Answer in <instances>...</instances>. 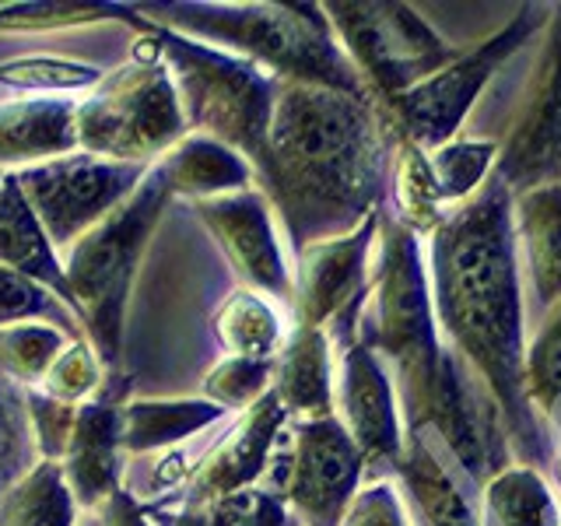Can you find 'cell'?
<instances>
[{"label":"cell","mask_w":561,"mask_h":526,"mask_svg":"<svg viewBox=\"0 0 561 526\" xmlns=\"http://www.w3.org/2000/svg\"><path fill=\"white\" fill-rule=\"evenodd\" d=\"M428 288L438 338L495 397L508 453L548 470L554 443L523 393L526 320L513 193L499 180H488L432 232Z\"/></svg>","instance_id":"6da1fadb"},{"label":"cell","mask_w":561,"mask_h":526,"mask_svg":"<svg viewBox=\"0 0 561 526\" xmlns=\"http://www.w3.org/2000/svg\"><path fill=\"white\" fill-rule=\"evenodd\" d=\"M253 175L295 253L355 232L382 207L390 180L379 105L327 84L277 81Z\"/></svg>","instance_id":"7a4b0ae2"},{"label":"cell","mask_w":561,"mask_h":526,"mask_svg":"<svg viewBox=\"0 0 561 526\" xmlns=\"http://www.w3.org/2000/svg\"><path fill=\"white\" fill-rule=\"evenodd\" d=\"M151 25L180 32L267 70L274 81L368 95L320 4H137Z\"/></svg>","instance_id":"3957f363"},{"label":"cell","mask_w":561,"mask_h":526,"mask_svg":"<svg viewBox=\"0 0 561 526\" xmlns=\"http://www.w3.org/2000/svg\"><path fill=\"white\" fill-rule=\"evenodd\" d=\"M379 253L368 271V298L358 320V341L376 351L393 379L403 428L417 418L432 397L446 362V344L438 338L428 267L421 256V239L379 210Z\"/></svg>","instance_id":"277c9868"},{"label":"cell","mask_w":561,"mask_h":526,"mask_svg":"<svg viewBox=\"0 0 561 526\" xmlns=\"http://www.w3.org/2000/svg\"><path fill=\"white\" fill-rule=\"evenodd\" d=\"M169 201V180L154 162L140 186L113 215H105L95 228H88L75 245H67L60 253L67 288L75 298V316L81 320L84 341L92 344L105 373H119L130 288L140 256H145Z\"/></svg>","instance_id":"5b68a950"},{"label":"cell","mask_w":561,"mask_h":526,"mask_svg":"<svg viewBox=\"0 0 561 526\" xmlns=\"http://www.w3.org/2000/svg\"><path fill=\"white\" fill-rule=\"evenodd\" d=\"M75 130L78 151L137 165H154L158 155L186 137L180 95L158 49L154 28L134 43L127 64L113 75H102L92 95L78 102Z\"/></svg>","instance_id":"8992f818"},{"label":"cell","mask_w":561,"mask_h":526,"mask_svg":"<svg viewBox=\"0 0 561 526\" xmlns=\"http://www.w3.org/2000/svg\"><path fill=\"white\" fill-rule=\"evenodd\" d=\"M151 28L175 84V95H180L186 130L215 137L250 165H256L263 137L271 127L277 81L267 70L225 49L186 39V35L158 25Z\"/></svg>","instance_id":"52a82bcc"},{"label":"cell","mask_w":561,"mask_h":526,"mask_svg":"<svg viewBox=\"0 0 561 526\" xmlns=\"http://www.w3.org/2000/svg\"><path fill=\"white\" fill-rule=\"evenodd\" d=\"M323 14L376 105L397 99L460 57V49H453L408 4L337 0V4H323Z\"/></svg>","instance_id":"ba28073f"},{"label":"cell","mask_w":561,"mask_h":526,"mask_svg":"<svg viewBox=\"0 0 561 526\" xmlns=\"http://www.w3.org/2000/svg\"><path fill=\"white\" fill-rule=\"evenodd\" d=\"M543 18L548 14H540V8L523 4L513 22L491 32L484 43L460 53L453 64L400 92L397 99L379 102V116L390 140H411L421 151H435L456 140L484 84L495 78V70L505 60H513L534 39V32L543 28Z\"/></svg>","instance_id":"9c48e42d"},{"label":"cell","mask_w":561,"mask_h":526,"mask_svg":"<svg viewBox=\"0 0 561 526\" xmlns=\"http://www.w3.org/2000/svg\"><path fill=\"white\" fill-rule=\"evenodd\" d=\"M274 484L295 526H337L365 478V456L337 418L295 421L271 460Z\"/></svg>","instance_id":"30bf717a"},{"label":"cell","mask_w":561,"mask_h":526,"mask_svg":"<svg viewBox=\"0 0 561 526\" xmlns=\"http://www.w3.org/2000/svg\"><path fill=\"white\" fill-rule=\"evenodd\" d=\"M151 165L137 162H105L84 151L49 158V162L14 169L32 215L39 218L53 250L64 253L88 228H95L105 215L130 197L148 175Z\"/></svg>","instance_id":"8fae6325"},{"label":"cell","mask_w":561,"mask_h":526,"mask_svg":"<svg viewBox=\"0 0 561 526\" xmlns=\"http://www.w3.org/2000/svg\"><path fill=\"white\" fill-rule=\"evenodd\" d=\"M491 180L513 197L537 186H561V4H551L543 18L537 64L508 119Z\"/></svg>","instance_id":"7c38bea8"},{"label":"cell","mask_w":561,"mask_h":526,"mask_svg":"<svg viewBox=\"0 0 561 526\" xmlns=\"http://www.w3.org/2000/svg\"><path fill=\"white\" fill-rule=\"evenodd\" d=\"M382 210V207H379ZM379 210L341 239L312 242L295 253L291 312L295 327L327 330L333 347L358 341V320L368 298V256L379 236Z\"/></svg>","instance_id":"4fadbf2b"},{"label":"cell","mask_w":561,"mask_h":526,"mask_svg":"<svg viewBox=\"0 0 561 526\" xmlns=\"http://www.w3.org/2000/svg\"><path fill=\"white\" fill-rule=\"evenodd\" d=\"M193 210L221 245L225 260L232 263L245 291L291 306V267L285 253H280L271 221V204L256 186L225 193V197L215 201H197Z\"/></svg>","instance_id":"5bb4252c"},{"label":"cell","mask_w":561,"mask_h":526,"mask_svg":"<svg viewBox=\"0 0 561 526\" xmlns=\"http://www.w3.org/2000/svg\"><path fill=\"white\" fill-rule=\"evenodd\" d=\"M333 418L365 456V467H390L403 449V421L393 379L382 358L362 341L337 351L333 365Z\"/></svg>","instance_id":"9a60e30c"},{"label":"cell","mask_w":561,"mask_h":526,"mask_svg":"<svg viewBox=\"0 0 561 526\" xmlns=\"http://www.w3.org/2000/svg\"><path fill=\"white\" fill-rule=\"evenodd\" d=\"M130 379L110 373L99 397L88 403H78L70 435L60 456L64 481L75 495V505L81 513H99L119 491L123 473V408H127Z\"/></svg>","instance_id":"2e32d148"},{"label":"cell","mask_w":561,"mask_h":526,"mask_svg":"<svg viewBox=\"0 0 561 526\" xmlns=\"http://www.w3.org/2000/svg\"><path fill=\"white\" fill-rule=\"evenodd\" d=\"M288 421L291 418L277 403L274 390H267L253 408L242 411V418L228 428V435L197 464L175 502H207L253 488L271 470V460Z\"/></svg>","instance_id":"e0dca14e"},{"label":"cell","mask_w":561,"mask_h":526,"mask_svg":"<svg viewBox=\"0 0 561 526\" xmlns=\"http://www.w3.org/2000/svg\"><path fill=\"white\" fill-rule=\"evenodd\" d=\"M393 473L411 491V499L417 502L428 526H481L478 488H470L463 473L446 464V453L428 435H403V449L400 460L393 464Z\"/></svg>","instance_id":"ac0fdd59"},{"label":"cell","mask_w":561,"mask_h":526,"mask_svg":"<svg viewBox=\"0 0 561 526\" xmlns=\"http://www.w3.org/2000/svg\"><path fill=\"white\" fill-rule=\"evenodd\" d=\"M271 390L295 421L333 414V344L327 330L291 327L274 358Z\"/></svg>","instance_id":"d6986e66"},{"label":"cell","mask_w":561,"mask_h":526,"mask_svg":"<svg viewBox=\"0 0 561 526\" xmlns=\"http://www.w3.org/2000/svg\"><path fill=\"white\" fill-rule=\"evenodd\" d=\"M75 99H14L0 102V165H39L78 151Z\"/></svg>","instance_id":"ffe728a7"},{"label":"cell","mask_w":561,"mask_h":526,"mask_svg":"<svg viewBox=\"0 0 561 526\" xmlns=\"http://www.w3.org/2000/svg\"><path fill=\"white\" fill-rule=\"evenodd\" d=\"M513 232L537 306L551 309L561 298V186L516 193Z\"/></svg>","instance_id":"44dd1931"},{"label":"cell","mask_w":561,"mask_h":526,"mask_svg":"<svg viewBox=\"0 0 561 526\" xmlns=\"http://www.w3.org/2000/svg\"><path fill=\"white\" fill-rule=\"evenodd\" d=\"M0 267L39 281L43 288H49L70 312H75V298H70V288H67L60 253L53 250L39 218L32 215L14 172H8L4 186H0Z\"/></svg>","instance_id":"7402d4cb"},{"label":"cell","mask_w":561,"mask_h":526,"mask_svg":"<svg viewBox=\"0 0 561 526\" xmlns=\"http://www.w3.org/2000/svg\"><path fill=\"white\" fill-rule=\"evenodd\" d=\"M158 169L165 172L172 197H190L193 204L245 190L253 180V165L242 155L204 134H186L165 151Z\"/></svg>","instance_id":"603a6c76"},{"label":"cell","mask_w":561,"mask_h":526,"mask_svg":"<svg viewBox=\"0 0 561 526\" xmlns=\"http://www.w3.org/2000/svg\"><path fill=\"white\" fill-rule=\"evenodd\" d=\"M481 526H561V502L548 473L508 464L478 491Z\"/></svg>","instance_id":"cb8c5ba5"},{"label":"cell","mask_w":561,"mask_h":526,"mask_svg":"<svg viewBox=\"0 0 561 526\" xmlns=\"http://www.w3.org/2000/svg\"><path fill=\"white\" fill-rule=\"evenodd\" d=\"M225 421V411L210 400H127L123 408V453L140 456L169 449L183 438Z\"/></svg>","instance_id":"d4e9b609"},{"label":"cell","mask_w":561,"mask_h":526,"mask_svg":"<svg viewBox=\"0 0 561 526\" xmlns=\"http://www.w3.org/2000/svg\"><path fill=\"white\" fill-rule=\"evenodd\" d=\"M215 338L228 351V358L274 362L288 338V327L271 298L239 288L215 312Z\"/></svg>","instance_id":"484cf974"},{"label":"cell","mask_w":561,"mask_h":526,"mask_svg":"<svg viewBox=\"0 0 561 526\" xmlns=\"http://www.w3.org/2000/svg\"><path fill=\"white\" fill-rule=\"evenodd\" d=\"M523 393L548 438L561 443V298L543 309L537 333L526 341L523 355Z\"/></svg>","instance_id":"4316f807"},{"label":"cell","mask_w":561,"mask_h":526,"mask_svg":"<svg viewBox=\"0 0 561 526\" xmlns=\"http://www.w3.org/2000/svg\"><path fill=\"white\" fill-rule=\"evenodd\" d=\"M78 519L81 508L53 460H35L0 499V526H78Z\"/></svg>","instance_id":"83f0119b"},{"label":"cell","mask_w":561,"mask_h":526,"mask_svg":"<svg viewBox=\"0 0 561 526\" xmlns=\"http://www.w3.org/2000/svg\"><path fill=\"white\" fill-rule=\"evenodd\" d=\"M145 513L169 519V526H295L280 495L256 484L207 502H180L175 513L162 508H145Z\"/></svg>","instance_id":"f1b7e54d"},{"label":"cell","mask_w":561,"mask_h":526,"mask_svg":"<svg viewBox=\"0 0 561 526\" xmlns=\"http://www.w3.org/2000/svg\"><path fill=\"white\" fill-rule=\"evenodd\" d=\"M499 145L495 140H449V145L428 151V180L438 207L453 215L456 207L467 204L495 169Z\"/></svg>","instance_id":"f546056e"},{"label":"cell","mask_w":561,"mask_h":526,"mask_svg":"<svg viewBox=\"0 0 561 526\" xmlns=\"http://www.w3.org/2000/svg\"><path fill=\"white\" fill-rule=\"evenodd\" d=\"M78 341L53 323H14L0 330V376L8 382L32 390L49 373V365L57 362L60 351Z\"/></svg>","instance_id":"4dcf8cb0"},{"label":"cell","mask_w":561,"mask_h":526,"mask_svg":"<svg viewBox=\"0 0 561 526\" xmlns=\"http://www.w3.org/2000/svg\"><path fill=\"white\" fill-rule=\"evenodd\" d=\"M84 22H130L140 32H148V18H140L134 8L123 4H99V0H64V4H8L0 8V32H43Z\"/></svg>","instance_id":"1f68e13d"},{"label":"cell","mask_w":561,"mask_h":526,"mask_svg":"<svg viewBox=\"0 0 561 526\" xmlns=\"http://www.w3.org/2000/svg\"><path fill=\"white\" fill-rule=\"evenodd\" d=\"M102 81V70L81 60L46 57V53H32V57H18L0 64V84L14 88V92L28 95H67L84 92Z\"/></svg>","instance_id":"d6a6232c"},{"label":"cell","mask_w":561,"mask_h":526,"mask_svg":"<svg viewBox=\"0 0 561 526\" xmlns=\"http://www.w3.org/2000/svg\"><path fill=\"white\" fill-rule=\"evenodd\" d=\"M14 323H53L70 338H84L81 320L49 288L18 271L0 267V330Z\"/></svg>","instance_id":"836d02e7"},{"label":"cell","mask_w":561,"mask_h":526,"mask_svg":"<svg viewBox=\"0 0 561 526\" xmlns=\"http://www.w3.org/2000/svg\"><path fill=\"white\" fill-rule=\"evenodd\" d=\"M35 460H39V453H35V438L28 428L25 390L0 376V499Z\"/></svg>","instance_id":"e575fe53"},{"label":"cell","mask_w":561,"mask_h":526,"mask_svg":"<svg viewBox=\"0 0 561 526\" xmlns=\"http://www.w3.org/2000/svg\"><path fill=\"white\" fill-rule=\"evenodd\" d=\"M105 376L110 373H105L102 362L95 358L92 344H88L84 338H78L60 351L57 362L49 365L46 379L39 386H32V390L78 408V403H88L92 397H99V390L105 386Z\"/></svg>","instance_id":"d590c367"},{"label":"cell","mask_w":561,"mask_h":526,"mask_svg":"<svg viewBox=\"0 0 561 526\" xmlns=\"http://www.w3.org/2000/svg\"><path fill=\"white\" fill-rule=\"evenodd\" d=\"M274 362H250V358H225L204 376V400H210L225 414L245 411L271 390Z\"/></svg>","instance_id":"8d00e7d4"},{"label":"cell","mask_w":561,"mask_h":526,"mask_svg":"<svg viewBox=\"0 0 561 526\" xmlns=\"http://www.w3.org/2000/svg\"><path fill=\"white\" fill-rule=\"evenodd\" d=\"M337 526H411V519L393 481H373L358 488Z\"/></svg>","instance_id":"74e56055"},{"label":"cell","mask_w":561,"mask_h":526,"mask_svg":"<svg viewBox=\"0 0 561 526\" xmlns=\"http://www.w3.org/2000/svg\"><path fill=\"white\" fill-rule=\"evenodd\" d=\"M99 526H151L145 505H140L130 491H116V495L99 508Z\"/></svg>","instance_id":"f35d334b"},{"label":"cell","mask_w":561,"mask_h":526,"mask_svg":"<svg viewBox=\"0 0 561 526\" xmlns=\"http://www.w3.org/2000/svg\"><path fill=\"white\" fill-rule=\"evenodd\" d=\"M551 467H554V473H558V481H561V443L554 446V464H551Z\"/></svg>","instance_id":"ab89813d"},{"label":"cell","mask_w":561,"mask_h":526,"mask_svg":"<svg viewBox=\"0 0 561 526\" xmlns=\"http://www.w3.org/2000/svg\"><path fill=\"white\" fill-rule=\"evenodd\" d=\"M4 175H8V172H0V186H4Z\"/></svg>","instance_id":"60d3db41"}]
</instances>
